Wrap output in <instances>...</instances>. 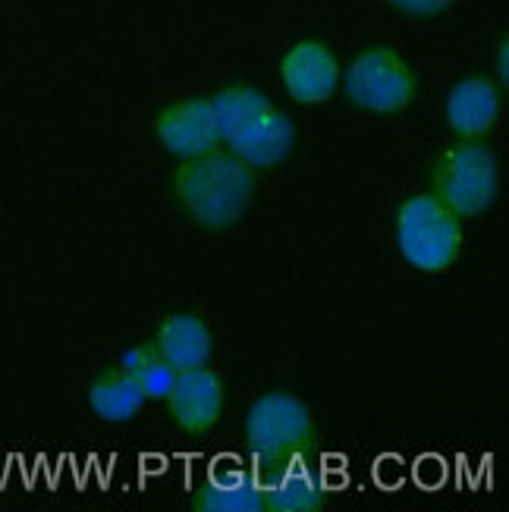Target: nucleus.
Segmentation results:
<instances>
[{
	"label": "nucleus",
	"mask_w": 509,
	"mask_h": 512,
	"mask_svg": "<svg viewBox=\"0 0 509 512\" xmlns=\"http://www.w3.org/2000/svg\"><path fill=\"white\" fill-rule=\"evenodd\" d=\"M211 107L217 120V139L242 164L274 167L296 145V129L290 117L255 88H224V92L214 95Z\"/></svg>",
	"instance_id": "f03ea898"
},
{
	"label": "nucleus",
	"mask_w": 509,
	"mask_h": 512,
	"mask_svg": "<svg viewBox=\"0 0 509 512\" xmlns=\"http://www.w3.org/2000/svg\"><path fill=\"white\" fill-rule=\"evenodd\" d=\"M195 509L202 512H261L268 509L264 494L252 487H214V491L195 494Z\"/></svg>",
	"instance_id": "ddd939ff"
},
{
	"label": "nucleus",
	"mask_w": 509,
	"mask_h": 512,
	"mask_svg": "<svg viewBox=\"0 0 509 512\" xmlns=\"http://www.w3.org/2000/svg\"><path fill=\"white\" fill-rule=\"evenodd\" d=\"M255 195V173L230 151H208L183 161L173 176V198L189 220L208 233H227L246 217Z\"/></svg>",
	"instance_id": "f257e3e1"
},
{
	"label": "nucleus",
	"mask_w": 509,
	"mask_h": 512,
	"mask_svg": "<svg viewBox=\"0 0 509 512\" xmlns=\"http://www.w3.org/2000/svg\"><path fill=\"white\" fill-rule=\"evenodd\" d=\"M249 450L268 459H290L305 453L315 443L312 412L293 393H264L258 396L246 415Z\"/></svg>",
	"instance_id": "39448f33"
},
{
	"label": "nucleus",
	"mask_w": 509,
	"mask_h": 512,
	"mask_svg": "<svg viewBox=\"0 0 509 512\" xmlns=\"http://www.w3.org/2000/svg\"><path fill=\"white\" fill-rule=\"evenodd\" d=\"M264 500H268V509H274V512H315V509H321V497L302 481L283 484V487H277V491L264 494Z\"/></svg>",
	"instance_id": "2eb2a0df"
},
{
	"label": "nucleus",
	"mask_w": 509,
	"mask_h": 512,
	"mask_svg": "<svg viewBox=\"0 0 509 512\" xmlns=\"http://www.w3.org/2000/svg\"><path fill=\"white\" fill-rule=\"evenodd\" d=\"M132 381H136V387L142 390L145 399H167V393H170V387L176 381V368L167 365L158 355V349H154L151 359L136 374H132Z\"/></svg>",
	"instance_id": "4468645a"
},
{
	"label": "nucleus",
	"mask_w": 509,
	"mask_h": 512,
	"mask_svg": "<svg viewBox=\"0 0 509 512\" xmlns=\"http://www.w3.org/2000/svg\"><path fill=\"white\" fill-rule=\"evenodd\" d=\"M415 95L409 63L390 48L362 51L346 70V98L371 114H400Z\"/></svg>",
	"instance_id": "423d86ee"
},
{
	"label": "nucleus",
	"mask_w": 509,
	"mask_h": 512,
	"mask_svg": "<svg viewBox=\"0 0 509 512\" xmlns=\"http://www.w3.org/2000/svg\"><path fill=\"white\" fill-rule=\"evenodd\" d=\"M154 136L158 142L176 154V158H198V154H208L220 145L217 139V120H214V107L205 98H183L161 110L158 120H154Z\"/></svg>",
	"instance_id": "6e6552de"
},
{
	"label": "nucleus",
	"mask_w": 509,
	"mask_h": 512,
	"mask_svg": "<svg viewBox=\"0 0 509 512\" xmlns=\"http://www.w3.org/2000/svg\"><path fill=\"white\" fill-rule=\"evenodd\" d=\"M283 92L299 104H324L340 85V63L321 41H299L280 60Z\"/></svg>",
	"instance_id": "0eeeda50"
},
{
	"label": "nucleus",
	"mask_w": 509,
	"mask_h": 512,
	"mask_svg": "<svg viewBox=\"0 0 509 512\" xmlns=\"http://www.w3.org/2000/svg\"><path fill=\"white\" fill-rule=\"evenodd\" d=\"M154 349L158 355L173 365L176 371H192V368H205L211 359V330L202 318L195 315H170L161 321L158 337H154Z\"/></svg>",
	"instance_id": "9b49d317"
},
{
	"label": "nucleus",
	"mask_w": 509,
	"mask_h": 512,
	"mask_svg": "<svg viewBox=\"0 0 509 512\" xmlns=\"http://www.w3.org/2000/svg\"><path fill=\"white\" fill-rule=\"evenodd\" d=\"M396 249L422 274H444L462 249V217L434 195H409L396 208Z\"/></svg>",
	"instance_id": "7ed1b4c3"
},
{
	"label": "nucleus",
	"mask_w": 509,
	"mask_h": 512,
	"mask_svg": "<svg viewBox=\"0 0 509 512\" xmlns=\"http://www.w3.org/2000/svg\"><path fill=\"white\" fill-rule=\"evenodd\" d=\"M500 85L484 76H469L450 88L447 123L459 139H481L500 120Z\"/></svg>",
	"instance_id": "9d476101"
},
{
	"label": "nucleus",
	"mask_w": 509,
	"mask_h": 512,
	"mask_svg": "<svg viewBox=\"0 0 509 512\" xmlns=\"http://www.w3.org/2000/svg\"><path fill=\"white\" fill-rule=\"evenodd\" d=\"M387 4L403 13H412V16H437V13L450 10L456 0H387Z\"/></svg>",
	"instance_id": "dca6fc26"
},
{
	"label": "nucleus",
	"mask_w": 509,
	"mask_h": 512,
	"mask_svg": "<svg viewBox=\"0 0 509 512\" xmlns=\"http://www.w3.org/2000/svg\"><path fill=\"white\" fill-rule=\"evenodd\" d=\"M506 57H509V51H506V38H503L500 41V51H497V76H500V82L509 79V63H506Z\"/></svg>",
	"instance_id": "f3484780"
},
{
	"label": "nucleus",
	"mask_w": 509,
	"mask_h": 512,
	"mask_svg": "<svg viewBox=\"0 0 509 512\" xmlns=\"http://www.w3.org/2000/svg\"><path fill=\"white\" fill-rule=\"evenodd\" d=\"M173 421L186 434H208L224 412V384L208 368L176 371V381L167 393Z\"/></svg>",
	"instance_id": "1a4fd4ad"
},
{
	"label": "nucleus",
	"mask_w": 509,
	"mask_h": 512,
	"mask_svg": "<svg viewBox=\"0 0 509 512\" xmlns=\"http://www.w3.org/2000/svg\"><path fill=\"white\" fill-rule=\"evenodd\" d=\"M88 406H92V412L101 421L120 425V421L139 415V409L145 406V396L132 377H126L120 368H110L101 371L92 381V387H88Z\"/></svg>",
	"instance_id": "f8f14e48"
},
{
	"label": "nucleus",
	"mask_w": 509,
	"mask_h": 512,
	"mask_svg": "<svg viewBox=\"0 0 509 512\" xmlns=\"http://www.w3.org/2000/svg\"><path fill=\"white\" fill-rule=\"evenodd\" d=\"M431 189L456 217H478L497 198L500 164L497 154L478 139L450 145L431 167Z\"/></svg>",
	"instance_id": "20e7f679"
}]
</instances>
